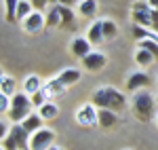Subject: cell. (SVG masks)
<instances>
[{
    "label": "cell",
    "mask_w": 158,
    "mask_h": 150,
    "mask_svg": "<svg viewBox=\"0 0 158 150\" xmlns=\"http://www.w3.org/2000/svg\"><path fill=\"white\" fill-rule=\"evenodd\" d=\"M93 104L97 108H106V110H114V112H122L127 110V97L122 95L118 89L114 87H101L93 93Z\"/></svg>",
    "instance_id": "obj_1"
},
{
    "label": "cell",
    "mask_w": 158,
    "mask_h": 150,
    "mask_svg": "<svg viewBox=\"0 0 158 150\" xmlns=\"http://www.w3.org/2000/svg\"><path fill=\"white\" fill-rule=\"evenodd\" d=\"M131 108H133L137 121L148 123V121L154 116V112H156V101H154V95H152L148 89H139V91H135Z\"/></svg>",
    "instance_id": "obj_2"
},
{
    "label": "cell",
    "mask_w": 158,
    "mask_h": 150,
    "mask_svg": "<svg viewBox=\"0 0 158 150\" xmlns=\"http://www.w3.org/2000/svg\"><path fill=\"white\" fill-rule=\"evenodd\" d=\"M32 95H27L25 91L15 93L11 97V110H9V121L11 123H23L25 118L32 114Z\"/></svg>",
    "instance_id": "obj_3"
},
{
    "label": "cell",
    "mask_w": 158,
    "mask_h": 150,
    "mask_svg": "<svg viewBox=\"0 0 158 150\" xmlns=\"http://www.w3.org/2000/svg\"><path fill=\"white\" fill-rule=\"evenodd\" d=\"M55 142V131L53 129H38L36 133L30 135V150H49Z\"/></svg>",
    "instance_id": "obj_4"
},
{
    "label": "cell",
    "mask_w": 158,
    "mask_h": 150,
    "mask_svg": "<svg viewBox=\"0 0 158 150\" xmlns=\"http://www.w3.org/2000/svg\"><path fill=\"white\" fill-rule=\"evenodd\" d=\"M76 123L82 127H93L99 123V108L91 101V104H85L76 110Z\"/></svg>",
    "instance_id": "obj_5"
},
{
    "label": "cell",
    "mask_w": 158,
    "mask_h": 150,
    "mask_svg": "<svg viewBox=\"0 0 158 150\" xmlns=\"http://www.w3.org/2000/svg\"><path fill=\"white\" fill-rule=\"evenodd\" d=\"M106 55L103 53H99V51H91L86 57H82V68L89 70V72H99V70H103L106 68Z\"/></svg>",
    "instance_id": "obj_6"
},
{
    "label": "cell",
    "mask_w": 158,
    "mask_h": 150,
    "mask_svg": "<svg viewBox=\"0 0 158 150\" xmlns=\"http://www.w3.org/2000/svg\"><path fill=\"white\" fill-rule=\"evenodd\" d=\"M44 25H47V15H42V11H34L30 17H25L23 21H21V28H23L25 32H30V34L42 30Z\"/></svg>",
    "instance_id": "obj_7"
},
{
    "label": "cell",
    "mask_w": 158,
    "mask_h": 150,
    "mask_svg": "<svg viewBox=\"0 0 158 150\" xmlns=\"http://www.w3.org/2000/svg\"><path fill=\"white\" fill-rule=\"evenodd\" d=\"M91 47H93V45L89 42V38L76 36L72 42H70V53H72L74 57H80V59H82V57H86V55L91 53Z\"/></svg>",
    "instance_id": "obj_8"
},
{
    "label": "cell",
    "mask_w": 158,
    "mask_h": 150,
    "mask_svg": "<svg viewBox=\"0 0 158 150\" xmlns=\"http://www.w3.org/2000/svg\"><path fill=\"white\" fill-rule=\"evenodd\" d=\"M150 85V76L146 72H133L127 80V91H139V89H146Z\"/></svg>",
    "instance_id": "obj_9"
},
{
    "label": "cell",
    "mask_w": 158,
    "mask_h": 150,
    "mask_svg": "<svg viewBox=\"0 0 158 150\" xmlns=\"http://www.w3.org/2000/svg\"><path fill=\"white\" fill-rule=\"evenodd\" d=\"M116 123H118V112L106 110V108H99V123L97 125L101 127V129H112Z\"/></svg>",
    "instance_id": "obj_10"
},
{
    "label": "cell",
    "mask_w": 158,
    "mask_h": 150,
    "mask_svg": "<svg viewBox=\"0 0 158 150\" xmlns=\"http://www.w3.org/2000/svg\"><path fill=\"white\" fill-rule=\"evenodd\" d=\"M80 76H82V72H80L78 68H65V70H61V72H59L57 78H59L65 87H72V85H76V83L80 80Z\"/></svg>",
    "instance_id": "obj_11"
},
{
    "label": "cell",
    "mask_w": 158,
    "mask_h": 150,
    "mask_svg": "<svg viewBox=\"0 0 158 150\" xmlns=\"http://www.w3.org/2000/svg\"><path fill=\"white\" fill-rule=\"evenodd\" d=\"M86 38H89V42L93 47H97V45H101L106 40L103 38V30H101V21H93V25L86 30Z\"/></svg>",
    "instance_id": "obj_12"
},
{
    "label": "cell",
    "mask_w": 158,
    "mask_h": 150,
    "mask_svg": "<svg viewBox=\"0 0 158 150\" xmlns=\"http://www.w3.org/2000/svg\"><path fill=\"white\" fill-rule=\"evenodd\" d=\"M42 123H44V118H42L38 112H32V114H30V116L23 121V123H21V125H23V129L30 133V135H32V133H36L38 129H42Z\"/></svg>",
    "instance_id": "obj_13"
},
{
    "label": "cell",
    "mask_w": 158,
    "mask_h": 150,
    "mask_svg": "<svg viewBox=\"0 0 158 150\" xmlns=\"http://www.w3.org/2000/svg\"><path fill=\"white\" fill-rule=\"evenodd\" d=\"M59 15H61V28L76 30V19H74V13H72V9H70V6L59 4Z\"/></svg>",
    "instance_id": "obj_14"
},
{
    "label": "cell",
    "mask_w": 158,
    "mask_h": 150,
    "mask_svg": "<svg viewBox=\"0 0 158 150\" xmlns=\"http://www.w3.org/2000/svg\"><path fill=\"white\" fill-rule=\"evenodd\" d=\"M2 6H4V19L9 24L17 21V6H19V0H2Z\"/></svg>",
    "instance_id": "obj_15"
},
{
    "label": "cell",
    "mask_w": 158,
    "mask_h": 150,
    "mask_svg": "<svg viewBox=\"0 0 158 150\" xmlns=\"http://www.w3.org/2000/svg\"><path fill=\"white\" fill-rule=\"evenodd\" d=\"M156 62V57L146 49H137L135 51V63L139 66V68H148V66H152V63Z\"/></svg>",
    "instance_id": "obj_16"
},
{
    "label": "cell",
    "mask_w": 158,
    "mask_h": 150,
    "mask_svg": "<svg viewBox=\"0 0 158 150\" xmlns=\"http://www.w3.org/2000/svg\"><path fill=\"white\" fill-rule=\"evenodd\" d=\"M42 87H44V85H42L40 76H36V74H30L27 78H25V83H23V91L27 93V95H34V93L40 91Z\"/></svg>",
    "instance_id": "obj_17"
},
{
    "label": "cell",
    "mask_w": 158,
    "mask_h": 150,
    "mask_svg": "<svg viewBox=\"0 0 158 150\" xmlns=\"http://www.w3.org/2000/svg\"><path fill=\"white\" fill-rule=\"evenodd\" d=\"M78 13L82 17H95V13H97V0H80L78 2Z\"/></svg>",
    "instance_id": "obj_18"
},
{
    "label": "cell",
    "mask_w": 158,
    "mask_h": 150,
    "mask_svg": "<svg viewBox=\"0 0 158 150\" xmlns=\"http://www.w3.org/2000/svg\"><path fill=\"white\" fill-rule=\"evenodd\" d=\"M38 114H40L44 121H53V118H57V114H59V108H57V104H53V101H47L44 106H40V108H38Z\"/></svg>",
    "instance_id": "obj_19"
},
{
    "label": "cell",
    "mask_w": 158,
    "mask_h": 150,
    "mask_svg": "<svg viewBox=\"0 0 158 150\" xmlns=\"http://www.w3.org/2000/svg\"><path fill=\"white\" fill-rule=\"evenodd\" d=\"M36 11L32 0H19V6H17V21H23L25 17H30L32 13Z\"/></svg>",
    "instance_id": "obj_20"
},
{
    "label": "cell",
    "mask_w": 158,
    "mask_h": 150,
    "mask_svg": "<svg viewBox=\"0 0 158 150\" xmlns=\"http://www.w3.org/2000/svg\"><path fill=\"white\" fill-rule=\"evenodd\" d=\"M15 89H17L15 78H11V76H6V74H2V80H0V93H4V95L13 97V95H15Z\"/></svg>",
    "instance_id": "obj_21"
},
{
    "label": "cell",
    "mask_w": 158,
    "mask_h": 150,
    "mask_svg": "<svg viewBox=\"0 0 158 150\" xmlns=\"http://www.w3.org/2000/svg\"><path fill=\"white\" fill-rule=\"evenodd\" d=\"M101 30H103V38L106 40H114L118 36V25L114 24L112 19H103L101 21Z\"/></svg>",
    "instance_id": "obj_22"
},
{
    "label": "cell",
    "mask_w": 158,
    "mask_h": 150,
    "mask_svg": "<svg viewBox=\"0 0 158 150\" xmlns=\"http://www.w3.org/2000/svg\"><path fill=\"white\" fill-rule=\"evenodd\" d=\"M51 91L47 87H42L40 91H36L34 95H32V104H34V108H40V106H44L47 101H51Z\"/></svg>",
    "instance_id": "obj_23"
},
{
    "label": "cell",
    "mask_w": 158,
    "mask_h": 150,
    "mask_svg": "<svg viewBox=\"0 0 158 150\" xmlns=\"http://www.w3.org/2000/svg\"><path fill=\"white\" fill-rule=\"evenodd\" d=\"M133 36L137 38V40H146V38H150V40H158V34H154L150 28H143V25H135L133 28Z\"/></svg>",
    "instance_id": "obj_24"
},
{
    "label": "cell",
    "mask_w": 158,
    "mask_h": 150,
    "mask_svg": "<svg viewBox=\"0 0 158 150\" xmlns=\"http://www.w3.org/2000/svg\"><path fill=\"white\" fill-rule=\"evenodd\" d=\"M44 87L49 89L51 91V95H53V97H57V95H61V93H63V91H65V85H63V83H61L59 78H57V76H55V78H51L49 83H44Z\"/></svg>",
    "instance_id": "obj_25"
},
{
    "label": "cell",
    "mask_w": 158,
    "mask_h": 150,
    "mask_svg": "<svg viewBox=\"0 0 158 150\" xmlns=\"http://www.w3.org/2000/svg\"><path fill=\"white\" fill-rule=\"evenodd\" d=\"M61 28V15H59V4H55L47 15V28Z\"/></svg>",
    "instance_id": "obj_26"
},
{
    "label": "cell",
    "mask_w": 158,
    "mask_h": 150,
    "mask_svg": "<svg viewBox=\"0 0 158 150\" xmlns=\"http://www.w3.org/2000/svg\"><path fill=\"white\" fill-rule=\"evenodd\" d=\"M137 49L150 51V53L158 59V40H150V38H146V40H137Z\"/></svg>",
    "instance_id": "obj_27"
},
{
    "label": "cell",
    "mask_w": 158,
    "mask_h": 150,
    "mask_svg": "<svg viewBox=\"0 0 158 150\" xmlns=\"http://www.w3.org/2000/svg\"><path fill=\"white\" fill-rule=\"evenodd\" d=\"M2 150H19V146H17V142H15V138L11 133L6 138H2Z\"/></svg>",
    "instance_id": "obj_28"
},
{
    "label": "cell",
    "mask_w": 158,
    "mask_h": 150,
    "mask_svg": "<svg viewBox=\"0 0 158 150\" xmlns=\"http://www.w3.org/2000/svg\"><path fill=\"white\" fill-rule=\"evenodd\" d=\"M9 110H11V97L4 95V93H0V112L6 114Z\"/></svg>",
    "instance_id": "obj_29"
},
{
    "label": "cell",
    "mask_w": 158,
    "mask_h": 150,
    "mask_svg": "<svg viewBox=\"0 0 158 150\" xmlns=\"http://www.w3.org/2000/svg\"><path fill=\"white\" fill-rule=\"evenodd\" d=\"M47 2H49V0H32V4H34L36 11H42V9L47 6Z\"/></svg>",
    "instance_id": "obj_30"
},
{
    "label": "cell",
    "mask_w": 158,
    "mask_h": 150,
    "mask_svg": "<svg viewBox=\"0 0 158 150\" xmlns=\"http://www.w3.org/2000/svg\"><path fill=\"white\" fill-rule=\"evenodd\" d=\"M9 133H6V118H2V123H0V138H6Z\"/></svg>",
    "instance_id": "obj_31"
},
{
    "label": "cell",
    "mask_w": 158,
    "mask_h": 150,
    "mask_svg": "<svg viewBox=\"0 0 158 150\" xmlns=\"http://www.w3.org/2000/svg\"><path fill=\"white\" fill-rule=\"evenodd\" d=\"M57 4H63V6H70L72 9L74 4H76V0H57Z\"/></svg>",
    "instance_id": "obj_32"
},
{
    "label": "cell",
    "mask_w": 158,
    "mask_h": 150,
    "mask_svg": "<svg viewBox=\"0 0 158 150\" xmlns=\"http://www.w3.org/2000/svg\"><path fill=\"white\" fill-rule=\"evenodd\" d=\"M148 4H150L152 9H158V0H148Z\"/></svg>",
    "instance_id": "obj_33"
},
{
    "label": "cell",
    "mask_w": 158,
    "mask_h": 150,
    "mask_svg": "<svg viewBox=\"0 0 158 150\" xmlns=\"http://www.w3.org/2000/svg\"><path fill=\"white\" fill-rule=\"evenodd\" d=\"M49 150H61V148H59V146H51Z\"/></svg>",
    "instance_id": "obj_34"
},
{
    "label": "cell",
    "mask_w": 158,
    "mask_h": 150,
    "mask_svg": "<svg viewBox=\"0 0 158 150\" xmlns=\"http://www.w3.org/2000/svg\"><path fill=\"white\" fill-rule=\"evenodd\" d=\"M49 2H55V4H57V0H49Z\"/></svg>",
    "instance_id": "obj_35"
},
{
    "label": "cell",
    "mask_w": 158,
    "mask_h": 150,
    "mask_svg": "<svg viewBox=\"0 0 158 150\" xmlns=\"http://www.w3.org/2000/svg\"><path fill=\"white\" fill-rule=\"evenodd\" d=\"M156 125H158V114H156Z\"/></svg>",
    "instance_id": "obj_36"
}]
</instances>
